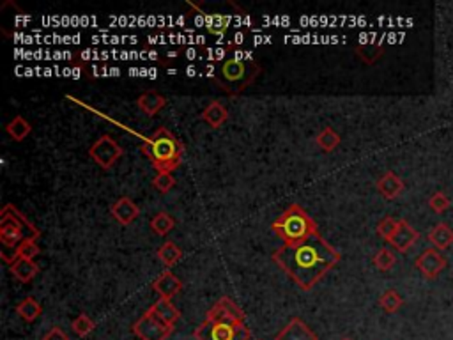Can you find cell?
I'll use <instances>...</instances> for the list:
<instances>
[{
	"label": "cell",
	"instance_id": "obj_11",
	"mask_svg": "<svg viewBox=\"0 0 453 340\" xmlns=\"http://www.w3.org/2000/svg\"><path fill=\"white\" fill-rule=\"evenodd\" d=\"M418 239H419V232L416 231L415 227H412L408 220H401L398 229H396V232L391 236V239H389L388 243L396 250V252L405 253L409 252L416 243H418Z\"/></svg>",
	"mask_w": 453,
	"mask_h": 340
},
{
	"label": "cell",
	"instance_id": "obj_12",
	"mask_svg": "<svg viewBox=\"0 0 453 340\" xmlns=\"http://www.w3.org/2000/svg\"><path fill=\"white\" fill-rule=\"evenodd\" d=\"M275 340H319V337L303 319L292 318L287 325L280 330Z\"/></svg>",
	"mask_w": 453,
	"mask_h": 340
},
{
	"label": "cell",
	"instance_id": "obj_22",
	"mask_svg": "<svg viewBox=\"0 0 453 340\" xmlns=\"http://www.w3.org/2000/svg\"><path fill=\"white\" fill-rule=\"evenodd\" d=\"M354 52L363 64L372 66L381 59L382 53H384V48H382L381 43H363V45L356 46Z\"/></svg>",
	"mask_w": 453,
	"mask_h": 340
},
{
	"label": "cell",
	"instance_id": "obj_24",
	"mask_svg": "<svg viewBox=\"0 0 453 340\" xmlns=\"http://www.w3.org/2000/svg\"><path fill=\"white\" fill-rule=\"evenodd\" d=\"M156 255H158V259L163 262V266H165V268H172V266H175L179 261H181L182 252L174 241H165L158 248Z\"/></svg>",
	"mask_w": 453,
	"mask_h": 340
},
{
	"label": "cell",
	"instance_id": "obj_1",
	"mask_svg": "<svg viewBox=\"0 0 453 340\" xmlns=\"http://www.w3.org/2000/svg\"><path fill=\"white\" fill-rule=\"evenodd\" d=\"M273 262L287 273L301 291L314 289L335 268L342 255L321 234H315L299 245H282L271 255Z\"/></svg>",
	"mask_w": 453,
	"mask_h": 340
},
{
	"label": "cell",
	"instance_id": "obj_3",
	"mask_svg": "<svg viewBox=\"0 0 453 340\" xmlns=\"http://www.w3.org/2000/svg\"><path fill=\"white\" fill-rule=\"evenodd\" d=\"M140 149L148 156L152 167L158 170V174L159 172L172 174L181 165L182 155H185V146L181 140L163 126L156 129Z\"/></svg>",
	"mask_w": 453,
	"mask_h": 340
},
{
	"label": "cell",
	"instance_id": "obj_28",
	"mask_svg": "<svg viewBox=\"0 0 453 340\" xmlns=\"http://www.w3.org/2000/svg\"><path fill=\"white\" fill-rule=\"evenodd\" d=\"M206 29H208L209 34L213 36H223L226 31H229V16L225 15H209L206 13Z\"/></svg>",
	"mask_w": 453,
	"mask_h": 340
},
{
	"label": "cell",
	"instance_id": "obj_16",
	"mask_svg": "<svg viewBox=\"0 0 453 340\" xmlns=\"http://www.w3.org/2000/svg\"><path fill=\"white\" fill-rule=\"evenodd\" d=\"M149 310H151L152 314H154L159 321L165 323L166 326H174L175 323L181 319V312H179L178 306L172 303V299L159 298Z\"/></svg>",
	"mask_w": 453,
	"mask_h": 340
},
{
	"label": "cell",
	"instance_id": "obj_10",
	"mask_svg": "<svg viewBox=\"0 0 453 340\" xmlns=\"http://www.w3.org/2000/svg\"><path fill=\"white\" fill-rule=\"evenodd\" d=\"M209 321H223V323H234V325H245V312L232 302L231 298H220L215 305L209 309L208 318Z\"/></svg>",
	"mask_w": 453,
	"mask_h": 340
},
{
	"label": "cell",
	"instance_id": "obj_36",
	"mask_svg": "<svg viewBox=\"0 0 453 340\" xmlns=\"http://www.w3.org/2000/svg\"><path fill=\"white\" fill-rule=\"evenodd\" d=\"M342 340H351V339H349V337H344V339H342Z\"/></svg>",
	"mask_w": 453,
	"mask_h": 340
},
{
	"label": "cell",
	"instance_id": "obj_18",
	"mask_svg": "<svg viewBox=\"0 0 453 340\" xmlns=\"http://www.w3.org/2000/svg\"><path fill=\"white\" fill-rule=\"evenodd\" d=\"M201 119L213 129H218L229 121V110L220 101H211L201 113Z\"/></svg>",
	"mask_w": 453,
	"mask_h": 340
},
{
	"label": "cell",
	"instance_id": "obj_20",
	"mask_svg": "<svg viewBox=\"0 0 453 340\" xmlns=\"http://www.w3.org/2000/svg\"><path fill=\"white\" fill-rule=\"evenodd\" d=\"M427 239L431 241V245L434 246L436 250H448L450 246L453 245V229L446 223H438L429 231Z\"/></svg>",
	"mask_w": 453,
	"mask_h": 340
},
{
	"label": "cell",
	"instance_id": "obj_15",
	"mask_svg": "<svg viewBox=\"0 0 453 340\" xmlns=\"http://www.w3.org/2000/svg\"><path fill=\"white\" fill-rule=\"evenodd\" d=\"M375 186H378V192L384 197L386 201H395L396 197L401 195L405 190L404 181H402L393 170L384 172V174L378 179V185Z\"/></svg>",
	"mask_w": 453,
	"mask_h": 340
},
{
	"label": "cell",
	"instance_id": "obj_7",
	"mask_svg": "<svg viewBox=\"0 0 453 340\" xmlns=\"http://www.w3.org/2000/svg\"><path fill=\"white\" fill-rule=\"evenodd\" d=\"M122 148L119 146V142L110 135H101L94 144L89 148V156L92 158V162L96 165L101 167L103 170L113 169V165L121 160Z\"/></svg>",
	"mask_w": 453,
	"mask_h": 340
},
{
	"label": "cell",
	"instance_id": "obj_25",
	"mask_svg": "<svg viewBox=\"0 0 453 340\" xmlns=\"http://www.w3.org/2000/svg\"><path fill=\"white\" fill-rule=\"evenodd\" d=\"M340 142H342L340 135L335 132V129L329 128V126L328 128L321 129V132L315 135V144H317V148L321 149L322 153H333L336 148H338Z\"/></svg>",
	"mask_w": 453,
	"mask_h": 340
},
{
	"label": "cell",
	"instance_id": "obj_19",
	"mask_svg": "<svg viewBox=\"0 0 453 340\" xmlns=\"http://www.w3.org/2000/svg\"><path fill=\"white\" fill-rule=\"evenodd\" d=\"M9 273H11L18 282L29 283L32 282V280L36 278V275L39 273V266L36 264L34 259L20 257L18 261H15L11 266H9Z\"/></svg>",
	"mask_w": 453,
	"mask_h": 340
},
{
	"label": "cell",
	"instance_id": "obj_8",
	"mask_svg": "<svg viewBox=\"0 0 453 340\" xmlns=\"http://www.w3.org/2000/svg\"><path fill=\"white\" fill-rule=\"evenodd\" d=\"M172 332H174V326H166L165 323H161L152 314L151 310H148L133 325V333L142 340H166Z\"/></svg>",
	"mask_w": 453,
	"mask_h": 340
},
{
	"label": "cell",
	"instance_id": "obj_17",
	"mask_svg": "<svg viewBox=\"0 0 453 340\" xmlns=\"http://www.w3.org/2000/svg\"><path fill=\"white\" fill-rule=\"evenodd\" d=\"M165 105L166 98L156 91H145L144 94H140L138 99H136V106H138L145 115H149V118H154L156 113H159L165 108Z\"/></svg>",
	"mask_w": 453,
	"mask_h": 340
},
{
	"label": "cell",
	"instance_id": "obj_27",
	"mask_svg": "<svg viewBox=\"0 0 453 340\" xmlns=\"http://www.w3.org/2000/svg\"><path fill=\"white\" fill-rule=\"evenodd\" d=\"M175 227V220L168 215L166 211H159L152 216L151 220V229L154 234L158 236H166L172 229Z\"/></svg>",
	"mask_w": 453,
	"mask_h": 340
},
{
	"label": "cell",
	"instance_id": "obj_32",
	"mask_svg": "<svg viewBox=\"0 0 453 340\" xmlns=\"http://www.w3.org/2000/svg\"><path fill=\"white\" fill-rule=\"evenodd\" d=\"M39 252H41V248H39L38 245V239H32V238H27L23 239L22 243L18 245V248H16V255H18V259H34L36 255H39Z\"/></svg>",
	"mask_w": 453,
	"mask_h": 340
},
{
	"label": "cell",
	"instance_id": "obj_13",
	"mask_svg": "<svg viewBox=\"0 0 453 340\" xmlns=\"http://www.w3.org/2000/svg\"><path fill=\"white\" fill-rule=\"evenodd\" d=\"M152 291L158 292L159 298L172 299L182 291V282L170 269H166L152 282Z\"/></svg>",
	"mask_w": 453,
	"mask_h": 340
},
{
	"label": "cell",
	"instance_id": "obj_2",
	"mask_svg": "<svg viewBox=\"0 0 453 340\" xmlns=\"http://www.w3.org/2000/svg\"><path fill=\"white\" fill-rule=\"evenodd\" d=\"M261 75V66L253 59H246L236 52L220 59L215 68V82L226 94H241Z\"/></svg>",
	"mask_w": 453,
	"mask_h": 340
},
{
	"label": "cell",
	"instance_id": "obj_14",
	"mask_svg": "<svg viewBox=\"0 0 453 340\" xmlns=\"http://www.w3.org/2000/svg\"><path fill=\"white\" fill-rule=\"evenodd\" d=\"M110 213H112L113 218L117 220L121 225L128 227L129 223H133L138 218L140 208L129 197H121L117 202H113V204L110 206Z\"/></svg>",
	"mask_w": 453,
	"mask_h": 340
},
{
	"label": "cell",
	"instance_id": "obj_31",
	"mask_svg": "<svg viewBox=\"0 0 453 340\" xmlns=\"http://www.w3.org/2000/svg\"><path fill=\"white\" fill-rule=\"evenodd\" d=\"M71 328H73V332H75L78 337H87V335H91L92 332H94L96 323L92 321V319L89 318L87 314H80L78 318H76L75 321H73Z\"/></svg>",
	"mask_w": 453,
	"mask_h": 340
},
{
	"label": "cell",
	"instance_id": "obj_4",
	"mask_svg": "<svg viewBox=\"0 0 453 340\" xmlns=\"http://www.w3.org/2000/svg\"><path fill=\"white\" fill-rule=\"evenodd\" d=\"M271 231L278 236L285 246L299 245L312 236L319 234L317 223L299 204H291L275 222Z\"/></svg>",
	"mask_w": 453,
	"mask_h": 340
},
{
	"label": "cell",
	"instance_id": "obj_26",
	"mask_svg": "<svg viewBox=\"0 0 453 340\" xmlns=\"http://www.w3.org/2000/svg\"><path fill=\"white\" fill-rule=\"evenodd\" d=\"M402 305H404V298L395 289H388L379 296V306L384 310L386 314H396L402 309Z\"/></svg>",
	"mask_w": 453,
	"mask_h": 340
},
{
	"label": "cell",
	"instance_id": "obj_34",
	"mask_svg": "<svg viewBox=\"0 0 453 340\" xmlns=\"http://www.w3.org/2000/svg\"><path fill=\"white\" fill-rule=\"evenodd\" d=\"M174 176L168 174V172H159V174H156V178L152 179V186H154L159 193H168L170 190L174 188Z\"/></svg>",
	"mask_w": 453,
	"mask_h": 340
},
{
	"label": "cell",
	"instance_id": "obj_6",
	"mask_svg": "<svg viewBox=\"0 0 453 340\" xmlns=\"http://www.w3.org/2000/svg\"><path fill=\"white\" fill-rule=\"evenodd\" d=\"M195 340H252V333L245 325L234 323L209 321L206 319L199 328L193 332Z\"/></svg>",
	"mask_w": 453,
	"mask_h": 340
},
{
	"label": "cell",
	"instance_id": "obj_23",
	"mask_svg": "<svg viewBox=\"0 0 453 340\" xmlns=\"http://www.w3.org/2000/svg\"><path fill=\"white\" fill-rule=\"evenodd\" d=\"M41 312H43L41 303H39L36 298H32V296L22 299V302L16 305V314H18L25 323L36 321V319L41 316Z\"/></svg>",
	"mask_w": 453,
	"mask_h": 340
},
{
	"label": "cell",
	"instance_id": "obj_9",
	"mask_svg": "<svg viewBox=\"0 0 453 340\" xmlns=\"http://www.w3.org/2000/svg\"><path fill=\"white\" fill-rule=\"evenodd\" d=\"M415 266L416 269L425 276V278L436 280L443 271H445L446 266H448V261H446V257L439 252V250L427 248L423 250L418 257H416Z\"/></svg>",
	"mask_w": 453,
	"mask_h": 340
},
{
	"label": "cell",
	"instance_id": "obj_35",
	"mask_svg": "<svg viewBox=\"0 0 453 340\" xmlns=\"http://www.w3.org/2000/svg\"><path fill=\"white\" fill-rule=\"evenodd\" d=\"M41 340H69V337L66 335V332L62 328H59V326H53V328L50 330V332L46 333Z\"/></svg>",
	"mask_w": 453,
	"mask_h": 340
},
{
	"label": "cell",
	"instance_id": "obj_30",
	"mask_svg": "<svg viewBox=\"0 0 453 340\" xmlns=\"http://www.w3.org/2000/svg\"><path fill=\"white\" fill-rule=\"evenodd\" d=\"M429 208L438 213V215H443V213L452 208V201H450V197L445 192H434L429 197Z\"/></svg>",
	"mask_w": 453,
	"mask_h": 340
},
{
	"label": "cell",
	"instance_id": "obj_21",
	"mask_svg": "<svg viewBox=\"0 0 453 340\" xmlns=\"http://www.w3.org/2000/svg\"><path fill=\"white\" fill-rule=\"evenodd\" d=\"M6 133H8L15 142H23V140L32 133V125L27 121L23 115H15V118L6 125Z\"/></svg>",
	"mask_w": 453,
	"mask_h": 340
},
{
	"label": "cell",
	"instance_id": "obj_33",
	"mask_svg": "<svg viewBox=\"0 0 453 340\" xmlns=\"http://www.w3.org/2000/svg\"><path fill=\"white\" fill-rule=\"evenodd\" d=\"M398 223H401V220L393 218V216H386V218H382L378 223V234L382 239H386V241H389L391 236L396 232V229H398Z\"/></svg>",
	"mask_w": 453,
	"mask_h": 340
},
{
	"label": "cell",
	"instance_id": "obj_5",
	"mask_svg": "<svg viewBox=\"0 0 453 340\" xmlns=\"http://www.w3.org/2000/svg\"><path fill=\"white\" fill-rule=\"evenodd\" d=\"M41 231L15 204H6L0 213V243L4 250H16L27 238L39 239Z\"/></svg>",
	"mask_w": 453,
	"mask_h": 340
},
{
	"label": "cell",
	"instance_id": "obj_29",
	"mask_svg": "<svg viewBox=\"0 0 453 340\" xmlns=\"http://www.w3.org/2000/svg\"><path fill=\"white\" fill-rule=\"evenodd\" d=\"M372 262H374V266L379 269V271H389V269L396 264V255L393 250L381 248L378 250V253L374 255Z\"/></svg>",
	"mask_w": 453,
	"mask_h": 340
}]
</instances>
